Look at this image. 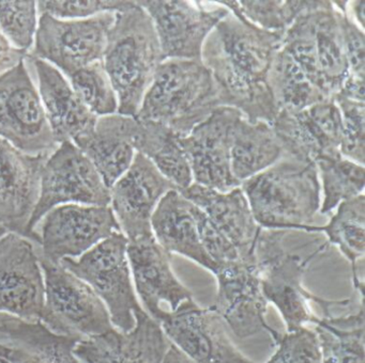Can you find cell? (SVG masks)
I'll return each instance as SVG.
<instances>
[{
	"mask_svg": "<svg viewBox=\"0 0 365 363\" xmlns=\"http://www.w3.org/2000/svg\"><path fill=\"white\" fill-rule=\"evenodd\" d=\"M283 36L230 12L217 23L200 60L212 74L223 106L237 109L250 121L272 123L277 109L268 74Z\"/></svg>",
	"mask_w": 365,
	"mask_h": 363,
	"instance_id": "obj_1",
	"label": "cell"
},
{
	"mask_svg": "<svg viewBox=\"0 0 365 363\" xmlns=\"http://www.w3.org/2000/svg\"><path fill=\"white\" fill-rule=\"evenodd\" d=\"M240 187L260 228L307 232L316 226L322 190L315 162L284 155Z\"/></svg>",
	"mask_w": 365,
	"mask_h": 363,
	"instance_id": "obj_2",
	"label": "cell"
},
{
	"mask_svg": "<svg viewBox=\"0 0 365 363\" xmlns=\"http://www.w3.org/2000/svg\"><path fill=\"white\" fill-rule=\"evenodd\" d=\"M153 19L138 4L115 14L102 63L118 100L120 115L136 117L143 98L163 62Z\"/></svg>",
	"mask_w": 365,
	"mask_h": 363,
	"instance_id": "obj_3",
	"label": "cell"
},
{
	"mask_svg": "<svg viewBox=\"0 0 365 363\" xmlns=\"http://www.w3.org/2000/svg\"><path fill=\"white\" fill-rule=\"evenodd\" d=\"M289 230L262 228L255 243L256 265L260 286L267 302H271L281 314L287 331L315 325L319 317L312 312L309 302H315L324 312V316L332 315L331 307H345L350 299L330 300L316 296L305 288L303 280L309 263L317 254L328 248V241L322 239L309 256H303L289 251L286 237Z\"/></svg>",
	"mask_w": 365,
	"mask_h": 363,
	"instance_id": "obj_4",
	"label": "cell"
},
{
	"mask_svg": "<svg viewBox=\"0 0 365 363\" xmlns=\"http://www.w3.org/2000/svg\"><path fill=\"white\" fill-rule=\"evenodd\" d=\"M222 104L220 91L202 60H164L143 98L136 119L159 122L185 137Z\"/></svg>",
	"mask_w": 365,
	"mask_h": 363,
	"instance_id": "obj_5",
	"label": "cell"
},
{
	"mask_svg": "<svg viewBox=\"0 0 365 363\" xmlns=\"http://www.w3.org/2000/svg\"><path fill=\"white\" fill-rule=\"evenodd\" d=\"M286 51L312 83L329 98L339 93L348 75L339 26V11L331 1H316L286 30Z\"/></svg>",
	"mask_w": 365,
	"mask_h": 363,
	"instance_id": "obj_6",
	"label": "cell"
},
{
	"mask_svg": "<svg viewBox=\"0 0 365 363\" xmlns=\"http://www.w3.org/2000/svg\"><path fill=\"white\" fill-rule=\"evenodd\" d=\"M127 248V237L117 232L78 258L59 263L95 290L108 307L113 326L123 332L133 328L134 313L143 310L132 281Z\"/></svg>",
	"mask_w": 365,
	"mask_h": 363,
	"instance_id": "obj_7",
	"label": "cell"
},
{
	"mask_svg": "<svg viewBox=\"0 0 365 363\" xmlns=\"http://www.w3.org/2000/svg\"><path fill=\"white\" fill-rule=\"evenodd\" d=\"M44 275L46 302L41 322L59 335L78 339L114 328L103 301L86 282L39 252Z\"/></svg>",
	"mask_w": 365,
	"mask_h": 363,
	"instance_id": "obj_8",
	"label": "cell"
},
{
	"mask_svg": "<svg viewBox=\"0 0 365 363\" xmlns=\"http://www.w3.org/2000/svg\"><path fill=\"white\" fill-rule=\"evenodd\" d=\"M63 204H110V188L72 141L59 143L44 162L39 199L29 224L31 239V231L39 220L51 209Z\"/></svg>",
	"mask_w": 365,
	"mask_h": 363,
	"instance_id": "obj_9",
	"label": "cell"
},
{
	"mask_svg": "<svg viewBox=\"0 0 365 363\" xmlns=\"http://www.w3.org/2000/svg\"><path fill=\"white\" fill-rule=\"evenodd\" d=\"M115 14L104 13L83 19L39 14L35 43L29 56L52 64L66 77L102 61Z\"/></svg>",
	"mask_w": 365,
	"mask_h": 363,
	"instance_id": "obj_10",
	"label": "cell"
},
{
	"mask_svg": "<svg viewBox=\"0 0 365 363\" xmlns=\"http://www.w3.org/2000/svg\"><path fill=\"white\" fill-rule=\"evenodd\" d=\"M117 232L120 228L110 205L63 204L48 211L31 234L40 254L59 264L78 258Z\"/></svg>",
	"mask_w": 365,
	"mask_h": 363,
	"instance_id": "obj_11",
	"label": "cell"
},
{
	"mask_svg": "<svg viewBox=\"0 0 365 363\" xmlns=\"http://www.w3.org/2000/svg\"><path fill=\"white\" fill-rule=\"evenodd\" d=\"M0 139L27 154L57 147L26 59L0 75Z\"/></svg>",
	"mask_w": 365,
	"mask_h": 363,
	"instance_id": "obj_12",
	"label": "cell"
},
{
	"mask_svg": "<svg viewBox=\"0 0 365 363\" xmlns=\"http://www.w3.org/2000/svg\"><path fill=\"white\" fill-rule=\"evenodd\" d=\"M46 302L39 245L8 232L0 238V312L41 322Z\"/></svg>",
	"mask_w": 365,
	"mask_h": 363,
	"instance_id": "obj_13",
	"label": "cell"
},
{
	"mask_svg": "<svg viewBox=\"0 0 365 363\" xmlns=\"http://www.w3.org/2000/svg\"><path fill=\"white\" fill-rule=\"evenodd\" d=\"M157 322L173 345L195 363H255L232 343L226 324L215 310L193 298L174 311L164 310Z\"/></svg>",
	"mask_w": 365,
	"mask_h": 363,
	"instance_id": "obj_14",
	"label": "cell"
},
{
	"mask_svg": "<svg viewBox=\"0 0 365 363\" xmlns=\"http://www.w3.org/2000/svg\"><path fill=\"white\" fill-rule=\"evenodd\" d=\"M215 310L235 335L247 339L267 331L272 339L279 331L266 320L267 302L258 275L256 260L238 258L217 267Z\"/></svg>",
	"mask_w": 365,
	"mask_h": 363,
	"instance_id": "obj_15",
	"label": "cell"
},
{
	"mask_svg": "<svg viewBox=\"0 0 365 363\" xmlns=\"http://www.w3.org/2000/svg\"><path fill=\"white\" fill-rule=\"evenodd\" d=\"M242 115L232 107H220L187 136L179 138L193 183L219 191H230L241 185L232 174L230 152L235 126Z\"/></svg>",
	"mask_w": 365,
	"mask_h": 363,
	"instance_id": "obj_16",
	"label": "cell"
},
{
	"mask_svg": "<svg viewBox=\"0 0 365 363\" xmlns=\"http://www.w3.org/2000/svg\"><path fill=\"white\" fill-rule=\"evenodd\" d=\"M136 2L153 19L163 60L202 59V47L209 34L230 14L225 6L206 8L200 2Z\"/></svg>",
	"mask_w": 365,
	"mask_h": 363,
	"instance_id": "obj_17",
	"label": "cell"
},
{
	"mask_svg": "<svg viewBox=\"0 0 365 363\" xmlns=\"http://www.w3.org/2000/svg\"><path fill=\"white\" fill-rule=\"evenodd\" d=\"M175 186L155 164L136 152L130 168L110 188V209L128 241L153 236L151 217Z\"/></svg>",
	"mask_w": 365,
	"mask_h": 363,
	"instance_id": "obj_18",
	"label": "cell"
},
{
	"mask_svg": "<svg viewBox=\"0 0 365 363\" xmlns=\"http://www.w3.org/2000/svg\"><path fill=\"white\" fill-rule=\"evenodd\" d=\"M284 155L305 162L341 155V117L333 98L299 111H279L272 123Z\"/></svg>",
	"mask_w": 365,
	"mask_h": 363,
	"instance_id": "obj_19",
	"label": "cell"
},
{
	"mask_svg": "<svg viewBox=\"0 0 365 363\" xmlns=\"http://www.w3.org/2000/svg\"><path fill=\"white\" fill-rule=\"evenodd\" d=\"M50 154H27L0 139V226L7 232L31 238L29 224Z\"/></svg>",
	"mask_w": 365,
	"mask_h": 363,
	"instance_id": "obj_20",
	"label": "cell"
},
{
	"mask_svg": "<svg viewBox=\"0 0 365 363\" xmlns=\"http://www.w3.org/2000/svg\"><path fill=\"white\" fill-rule=\"evenodd\" d=\"M135 325L127 332L112 328L101 335L84 337L74 347L81 363H162L170 340L161 325L144 309L134 313Z\"/></svg>",
	"mask_w": 365,
	"mask_h": 363,
	"instance_id": "obj_21",
	"label": "cell"
},
{
	"mask_svg": "<svg viewBox=\"0 0 365 363\" xmlns=\"http://www.w3.org/2000/svg\"><path fill=\"white\" fill-rule=\"evenodd\" d=\"M127 254L135 293L153 320L164 311L162 303H168L170 311H174L183 301L193 298L191 290L173 271L170 254L155 236L128 241Z\"/></svg>",
	"mask_w": 365,
	"mask_h": 363,
	"instance_id": "obj_22",
	"label": "cell"
},
{
	"mask_svg": "<svg viewBox=\"0 0 365 363\" xmlns=\"http://www.w3.org/2000/svg\"><path fill=\"white\" fill-rule=\"evenodd\" d=\"M37 76L38 92L57 144L76 141L95 127L97 115L80 100L67 77L52 64L26 57Z\"/></svg>",
	"mask_w": 365,
	"mask_h": 363,
	"instance_id": "obj_23",
	"label": "cell"
},
{
	"mask_svg": "<svg viewBox=\"0 0 365 363\" xmlns=\"http://www.w3.org/2000/svg\"><path fill=\"white\" fill-rule=\"evenodd\" d=\"M81 340L0 312V359L7 362L81 363L73 352Z\"/></svg>",
	"mask_w": 365,
	"mask_h": 363,
	"instance_id": "obj_24",
	"label": "cell"
},
{
	"mask_svg": "<svg viewBox=\"0 0 365 363\" xmlns=\"http://www.w3.org/2000/svg\"><path fill=\"white\" fill-rule=\"evenodd\" d=\"M180 192L208 216L235 246L241 258L255 260L254 250L262 228L240 186L230 191H219L193 183Z\"/></svg>",
	"mask_w": 365,
	"mask_h": 363,
	"instance_id": "obj_25",
	"label": "cell"
},
{
	"mask_svg": "<svg viewBox=\"0 0 365 363\" xmlns=\"http://www.w3.org/2000/svg\"><path fill=\"white\" fill-rule=\"evenodd\" d=\"M136 132L135 117L114 113L98 117L93 130L73 142L110 188L130 168L135 157Z\"/></svg>",
	"mask_w": 365,
	"mask_h": 363,
	"instance_id": "obj_26",
	"label": "cell"
},
{
	"mask_svg": "<svg viewBox=\"0 0 365 363\" xmlns=\"http://www.w3.org/2000/svg\"><path fill=\"white\" fill-rule=\"evenodd\" d=\"M151 228L155 241L168 253L185 256L210 273L217 270L200 243L194 204L178 190H170L161 199L151 217Z\"/></svg>",
	"mask_w": 365,
	"mask_h": 363,
	"instance_id": "obj_27",
	"label": "cell"
},
{
	"mask_svg": "<svg viewBox=\"0 0 365 363\" xmlns=\"http://www.w3.org/2000/svg\"><path fill=\"white\" fill-rule=\"evenodd\" d=\"M283 156L281 141L270 123L250 121L243 115L238 120L230 158L232 174L240 183L266 170Z\"/></svg>",
	"mask_w": 365,
	"mask_h": 363,
	"instance_id": "obj_28",
	"label": "cell"
},
{
	"mask_svg": "<svg viewBox=\"0 0 365 363\" xmlns=\"http://www.w3.org/2000/svg\"><path fill=\"white\" fill-rule=\"evenodd\" d=\"M179 138L174 130L164 124L138 120L134 140L136 152L148 158L161 174L181 191L193 184V177Z\"/></svg>",
	"mask_w": 365,
	"mask_h": 363,
	"instance_id": "obj_29",
	"label": "cell"
},
{
	"mask_svg": "<svg viewBox=\"0 0 365 363\" xmlns=\"http://www.w3.org/2000/svg\"><path fill=\"white\" fill-rule=\"evenodd\" d=\"M313 232L324 233L329 245L336 246L349 261L352 283L360 297H364V282L358 273L359 261L362 260L365 252L364 194L341 202L328 223L314 226Z\"/></svg>",
	"mask_w": 365,
	"mask_h": 363,
	"instance_id": "obj_30",
	"label": "cell"
},
{
	"mask_svg": "<svg viewBox=\"0 0 365 363\" xmlns=\"http://www.w3.org/2000/svg\"><path fill=\"white\" fill-rule=\"evenodd\" d=\"M364 297L359 309L345 316L319 317L315 332L322 363H365Z\"/></svg>",
	"mask_w": 365,
	"mask_h": 363,
	"instance_id": "obj_31",
	"label": "cell"
},
{
	"mask_svg": "<svg viewBox=\"0 0 365 363\" xmlns=\"http://www.w3.org/2000/svg\"><path fill=\"white\" fill-rule=\"evenodd\" d=\"M268 85L279 111H299L324 100H331L316 87L301 66L279 49L274 56L268 74Z\"/></svg>",
	"mask_w": 365,
	"mask_h": 363,
	"instance_id": "obj_32",
	"label": "cell"
},
{
	"mask_svg": "<svg viewBox=\"0 0 365 363\" xmlns=\"http://www.w3.org/2000/svg\"><path fill=\"white\" fill-rule=\"evenodd\" d=\"M315 164L322 194L319 213H331L344 201L363 194L364 164L352 162L341 155L320 158Z\"/></svg>",
	"mask_w": 365,
	"mask_h": 363,
	"instance_id": "obj_33",
	"label": "cell"
},
{
	"mask_svg": "<svg viewBox=\"0 0 365 363\" xmlns=\"http://www.w3.org/2000/svg\"><path fill=\"white\" fill-rule=\"evenodd\" d=\"M232 14H239L247 21L267 31L285 33L305 11L313 8L316 1H220Z\"/></svg>",
	"mask_w": 365,
	"mask_h": 363,
	"instance_id": "obj_34",
	"label": "cell"
},
{
	"mask_svg": "<svg viewBox=\"0 0 365 363\" xmlns=\"http://www.w3.org/2000/svg\"><path fill=\"white\" fill-rule=\"evenodd\" d=\"M67 79L85 106L98 117L118 111V100L102 61L76 70Z\"/></svg>",
	"mask_w": 365,
	"mask_h": 363,
	"instance_id": "obj_35",
	"label": "cell"
},
{
	"mask_svg": "<svg viewBox=\"0 0 365 363\" xmlns=\"http://www.w3.org/2000/svg\"><path fill=\"white\" fill-rule=\"evenodd\" d=\"M37 2L0 1V32L16 48L29 53L37 33Z\"/></svg>",
	"mask_w": 365,
	"mask_h": 363,
	"instance_id": "obj_36",
	"label": "cell"
},
{
	"mask_svg": "<svg viewBox=\"0 0 365 363\" xmlns=\"http://www.w3.org/2000/svg\"><path fill=\"white\" fill-rule=\"evenodd\" d=\"M341 117L339 153L352 162H365V102H356L343 96L333 98Z\"/></svg>",
	"mask_w": 365,
	"mask_h": 363,
	"instance_id": "obj_37",
	"label": "cell"
},
{
	"mask_svg": "<svg viewBox=\"0 0 365 363\" xmlns=\"http://www.w3.org/2000/svg\"><path fill=\"white\" fill-rule=\"evenodd\" d=\"M277 350L266 363H322V352L315 330L299 327L273 339Z\"/></svg>",
	"mask_w": 365,
	"mask_h": 363,
	"instance_id": "obj_38",
	"label": "cell"
},
{
	"mask_svg": "<svg viewBox=\"0 0 365 363\" xmlns=\"http://www.w3.org/2000/svg\"><path fill=\"white\" fill-rule=\"evenodd\" d=\"M135 1H38V13L61 19H83L104 13H118L133 6Z\"/></svg>",
	"mask_w": 365,
	"mask_h": 363,
	"instance_id": "obj_39",
	"label": "cell"
},
{
	"mask_svg": "<svg viewBox=\"0 0 365 363\" xmlns=\"http://www.w3.org/2000/svg\"><path fill=\"white\" fill-rule=\"evenodd\" d=\"M339 26L343 38L344 53L347 62L348 75L351 80L365 81V36L347 12L339 11Z\"/></svg>",
	"mask_w": 365,
	"mask_h": 363,
	"instance_id": "obj_40",
	"label": "cell"
},
{
	"mask_svg": "<svg viewBox=\"0 0 365 363\" xmlns=\"http://www.w3.org/2000/svg\"><path fill=\"white\" fill-rule=\"evenodd\" d=\"M194 216L197 223L200 243L215 265L225 264L241 258L230 239L212 223L208 216L194 204ZM245 260V258H243Z\"/></svg>",
	"mask_w": 365,
	"mask_h": 363,
	"instance_id": "obj_41",
	"label": "cell"
},
{
	"mask_svg": "<svg viewBox=\"0 0 365 363\" xmlns=\"http://www.w3.org/2000/svg\"><path fill=\"white\" fill-rule=\"evenodd\" d=\"M29 53L16 48L0 32V75L26 59Z\"/></svg>",
	"mask_w": 365,
	"mask_h": 363,
	"instance_id": "obj_42",
	"label": "cell"
},
{
	"mask_svg": "<svg viewBox=\"0 0 365 363\" xmlns=\"http://www.w3.org/2000/svg\"><path fill=\"white\" fill-rule=\"evenodd\" d=\"M347 14L350 19L364 30L365 1H352L347 4Z\"/></svg>",
	"mask_w": 365,
	"mask_h": 363,
	"instance_id": "obj_43",
	"label": "cell"
},
{
	"mask_svg": "<svg viewBox=\"0 0 365 363\" xmlns=\"http://www.w3.org/2000/svg\"><path fill=\"white\" fill-rule=\"evenodd\" d=\"M162 363H195L187 358L181 350L175 345H170V349H168V354H166L165 358H164L163 362Z\"/></svg>",
	"mask_w": 365,
	"mask_h": 363,
	"instance_id": "obj_44",
	"label": "cell"
},
{
	"mask_svg": "<svg viewBox=\"0 0 365 363\" xmlns=\"http://www.w3.org/2000/svg\"><path fill=\"white\" fill-rule=\"evenodd\" d=\"M6 233H8L7 230H6V228H4V226H0V238H1V237H3L4 235L6 234Z\"/></svg>",
	"mask_w": 365,
	"mask_h": 363,
	"instance_id": "obj_45",
	"label": "cell"
},
{
	"mask_svg": "<svg viewBox=\"0 0 365 363\" xmlns=\"http://www.w3.org/2000/svg\"><path fill=\"white\" fill-rule=\"evenodd\" d=\"M0 363H9V362H7V361H5V360H1V359H0Z\"/></svg>",
	"mask_w": 365,
	"mask_h": 363,
	"instance_id": "obj_46",
	"label": "cell"
}]
</instances>
